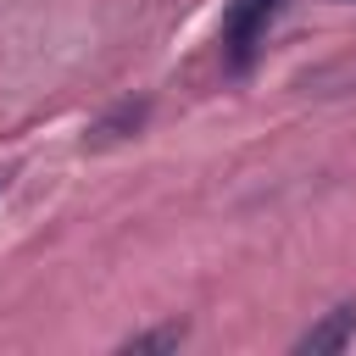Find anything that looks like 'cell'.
<instances>
[{
  "label": "cell",
  "mask_w": 356,
  "mask_h": 356,
  "mask_svg": "<svg viewBox=\"0 0 356 356\" xmlns=\"http://www.w3.org/2000/svg\"><path fill=\"white\" fill-rule=\"evenodd\" d=\"M284 11V0H228L222 11V56L234 72H245L256 61V44L267 39V22Z\"/></svg>",
  "instance_id": "1"
},
{
  "label": "cell",
  "mask_w": 356,
  "mask_h": 356,
  "mask_svg": "<svg viewBox=\"0 0 356 356\" xmlns=\"http://www.w3.org/2000/svg\"><path fill=\"white\" fill-rule=\"evenodd\" d=\"M350 339H356V306L345 300V306H334L317 328H306V334L295 339V350H300V356H334V350H345Z\"/></svg>",
  "instance_id": "2"
},
{
  "label": "cell",
  "mask_w": 356,
  "mask_h": 356,
  "mask_svg": "<svg viewBox=\"0 0 356 356\" xmlns=\"http://www.w3.org/2000/svg\"><path fill=\"white\" fill-rule=\"evenodd\" d=\"M145 111H150V100H122L117 111H106V117L89 128V145H111V139H128V134H139Z\"/></svg>",
  "instance_id": "3"
},
{
  "label": "cell",
  "mask_w": 356,
  "mask_h": 356,
  "mask_svg": "<svg viewBox=\"0 0 356 356\" xmlns=\"http://www.w3.org/2000/svg\"><path fill=\"white\" fill-rule=\"evenodd\" d=\"M178 345H184V328H178V323H167V328H145V334H128V339H122V350H128V356L178 350Z\"/></svg>",
  "instance_id": "4"
},
{
  "label": "cell",
  "mask_w": 356,
  "mask_h": 356,
  "mask_svg": "<svg viewBox=\"0 0 356 356\" xmlns=\"http://www.w3.org/2000/svg\"><path fill=\"white\" fill-rule=\"evenodd\" d=\"M6 178H11V172H0V195H6Z\"/></svg>",
  "instance_id": "5"
}]
</instances>
